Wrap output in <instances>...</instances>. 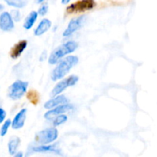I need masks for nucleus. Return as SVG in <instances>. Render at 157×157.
Listing matches in <instances>:
<instances>
[{"label": "nucleus", "mask_w": 157, "mask_h": 157, "mask_svg": "<svg viewBox=\"0 0 157 157\" xmlns=\"http://www.w3.org/2000/svg\"><path fill=\"white\" fill-rule=\"evenodd\" d=\"M78 47V43L75 41H68L61 44L52 51L48 58V63L50 64H55L61 61L64 56L75 52Z\"/></svg>", "instance_id": "nucleus-2"}, {"label": "nucleus", "mask_w": 157, "mask_h": 157, "mask_svg": "<svg viewBox=\"0 0 157 157\" xmlns=\"http://www.w3.org/2000/svg\"><path fill=\"white\" fill-rule=\"evenodd\" d=\"M27 114V109L23 108L17 113L12 122V127L14 130H19L25 125Z\"/></svg>", "instance_id": "nucleus-12"}, {"label": "nucleus", "mask_w": 157, "mask_h": 157, "mask_svg": "<svg viewBox=\"0 0 157 157\" xmlns=\"http://www.w3.org/2000/svg\"><path fill=\"white\" fill-rule=\"evenodd\" d=\"M51 27H52L51 20L48 19V18H43L40 21L36 29L34 30V35L35 36H41V35H44L45 32H47Z\"/></svg>", "instance_id": "nucleus-14"}, {"label": "nucleus", "mask_w": 157, "mask_h": 157, "mask_svg": "<svg viewBox=\"0 0 157 157\" xmlns=\"http://www.w3.org/2000/svg\"><path fill=\"white\" fill-rule=\"evenodd\" d=\"M31 151L32 153H55V154H61V150L58 148L57 144H52V145L42 144V145L32 147L31 148Z\"/></svg>", "instance_id": "nucleus-11"}, {"label": "nucleus", "mask_w": 157, "mask_h": 157, "mask_svg": "<svg viewBox=\"0 0 157 157\" xmlns=\"http://www.w3.org/2000/svg\"><path fill=\"white\" fill-rule=\"evenodd\" d=\"M67 117L65 114H60L58 116L55 117V119L53 121V126L54 127H58V126L61 125V124H64L67 122Z\"/></svg>", "instance_id": "nucleus-19"}, {"label": "nucleus", "mask_w": 157, "mask_h": 157, "mask_svg": "<svg viewBox=\"0 0 157 157\" xmlns=\"http://www.w3.org/2000/svg\"><path fill=\"white\" fill-rule=\"evenodd\" d=\"M58 137V130L55 127L44 129L36 133L35 140L40 145L49 144L56 140Z\"/></svg>", "instance_id": "nucleus-3"}, {"label": "nucleus", "mask_w": 157, "mask_h": 157, "mask_svg": "<svg viewBox=\"0 0 157 157\" xmlns=\"http://www.w3.org/2000/svg\"><path fill=\"white\" fill-rule=\"evenodd\" d=\"M5 2L9 6L17 8V9H21V8L25 7L28 2L27 0H5Z\"/></svg>", "instance_id": "nucleus-17"}, {"label": "nucleus", "mask_w": 157, "mask_h": 157, "mask_svg": "<svg viewBox=\"0 0 157 157\" xmlns=\"http://www.w3.org/2000/svg\"><path fill=\"white\" fill-rule=\"evenodd\" d=\"M15 157H22L23 156L22 152H18V153H15Z\"/></svg>", "instance_id": "nucleus-24"}, {"label": "nucleus", "mask_w": 157, "mask_h": 157, "mask_svg": "<svg viewBox=\"0 0 157 157\" xmlns=\"http://www.w3.org/2000/svg\"><path fill=\"white\" fill-rule=\"evenodd\" d=\"M28 86H29V83L27 81L17 80L9 87L8 96L14 101L21 99L27 91Z\"/></svg>", "instance_id": "nucleus-4"}, {"label": "nucleus", "mask_w": 157, "mask_h": 157, "mask_svg": "<svg viewBox=\"0 0 157 157\" xmlns=\"http://www.w3.org/2000/svg\"><path fill=\"white\" fill-rule=\"evenodd\" d=\"M38 13L36 11H32L28 15V16L26 17L25 20L24 21V24H23V28L26 30H29L30 29H32L33 27V25H35V21L38 19Z\"/></svg>", "instance_id": "nucleus-16"}, {"label": "nucleus", "mask_w": 157, "mask_h": 157, "mask_svg": "<svg viewBox=\"0 0 157 157\" xmlns=\"http://www.w3.org/2000/svg\"><path fill=\"white\" fill-rule=\"evenodd\" d=\"M21 144V140L18 136H12L8 143V150L11 156H15L17 153L18 147Z\"/></svg>", "instance_id": "nucleus-15"}, {"label": "nucleus", "mask_w": 157, "mask_h": 157, "mask_svg": "<svg viewBox=\"0 0 157 157\" xmlns=\"http://www.w3.org/2000/svg\"><path fill=\"white\" fill-rule=\"evenodd\" d=\"M10 14L11 15H12V18H13L14 21L18 22V21H19L20 20H21V15L18 9H13V10H12V12H10Z\"/></svg>", "instance_id": "nucleus-22"}, {"label": "nucleus", "mask_w": 157, "mask_h": 157, "mask_svg": "<svg viewBox=\"0 0 157 157\" xmlns=\"http://www.w3.org/2000/svg\"><path fill=\"white\" fill-rule=\"evenodd\" d=\"M12 125V121L11 120H7L4 122L3 125L2 126L1 129H0V136H6V133H7L8 130H9V128L11 127Z\"/></svg>", "instance_id": "nucleus-20"}, {"label": "nucleus", "mask_w": 157, "mask_h": 157, "mask_svg": "<svg viewBox=\"0 0 157 157\" xmlns=\"http://www.w3.org/2000/svg\"><path fill=\"white\" fill-rule=\"evenodd\" d=\"M48 5L47 3H44V4L41 5L38 10V15H40L41 16L45 15L48 13Z\"/></svg>", "instance_id": "nucleus-21"}, {"label": "nucleus", "mask_w": 157, "mask_h": 157, "mask_svg": "<svg viewBox=\"0 0 157 157\" xmlns=\"http://www.w3.org/2000/svg\"><path fill=\"white\" fill-rule=\"evenodd\" d=\"M28 45V41L26 40H21L12 48L10 51V56L12 59H16L21 56L22 52L25 50Z\"/></svg>", "instance_id": "nucleus-13"}, {"label": "nucleus", "mask_w": 157, "mask_h": 157, "mask_svg": "<svg viewBox=\"0 0 157 157\" xmlns=\"http://www.w3.org/2000/svg\"><path fill=\"white\" fill-rule=\"evenodd\" d=\"M68 102L69 99L67 97H65L64 95L58 94L55 97H52V99L46 101L44 104V107L45 109H47V110H50V109L58 107V106L61 105V104H67Z\"/></svg>", "instance_id": "nucleus-10"}, {"label": "nucleus", "mask_w": 157, "mask_h": 157, "mask_svg": "<svg viewBox=\"0 0 157 157\" xmlns=\"http://www.w3.org/2000/svg\"><path fill=\"white\" fill-rule=\"evenodd\" d=\"M74 109V105L72 104H61V105L58 106L56 107H54V108L50 109L48 111L46 112L44 115V117L46 120H52L55 117L58 116L60 114H62V113H67V112L71 111Z\"/></svg>", "instance_id": "nucleus-8"}, {"label": "nucleus", "mask_w": 157, "mask_h": 157, "mask_svg": "<svg viewBox=\"0 0 157 157\" xmlns=\"http://www.w3.org/2000/svg\"><path fill=\"white\" fill-rule=\"evenodd\" d=\"M84 22H85V16H84V15L71 19L69 22L67 29L63 32V36L66 38V37H69L73 35L75 32L79 30L82 27Z\"/></svg>", "instance_id": "nucleus-7"}, {"label": "nucleus", "mask_w": 157, "mask_h": 157, "mask_svg": "<svg viewBox=\"0 0 157 157\" xmlns=\"http://www.w3.org/2000/svg\"><path fill=\"white\" fill-rule=\"evenodd\" d=\"M96 2L94 0H79L67 6L66 10L69 14L78 13L91 10L94 8Z\"/></svg>", "instance_id": "nucleus-6"}, {"label": "nucleus", "mask_w": 157, "mask_h": 157, "mask_svg": "<svg viewBox=\"0 0 157 157\" xmlns=\"http://www.w3.org/2000/svg\"><path fill=\"white\" fill-rule=\"evenodd\" d=\"M71 0H61V3L64 5H66V4H68L69 2H70Z\"/></svg>", "instance_id": "nucleus-25"}, {"label": "nucleus", "mask_w": 157, "mask_h": 157, "mask_svg": "<svg viewBox=\"0 0 157 157\" xmlns=\"http://www.w3.org/2000/svg\"><path fill=\"white\" fill-rule=\"evenodd\" d=\"M15 27L14 20L8 12H4L0 15V29L4 32H10Z\"/></svg>", "instance_id": "nucleus-9"}, {"label": "nucleus", "mask_w": 157, "mask_h": 157, "mask_svg": "<svg viewBox=\"0 0 157 157\" xmlns=\"http://www.w3.org/2000/svg\"><path fill=\"white\" fill-rule=\"evenodd\" d=\"M27 98L30 101V102L32 103V104H35V105L38 104V101H39V95H38V92H37L36 90H30V91L28 93Z\"/></svg>", "instance_id": "nucleus-18"}, {"label": "nucleus", "mask_w": 157, "mask_h": 157, "mask_svg": "<svg viewBox=\"0 0 157 157\" xmlns=\"http://www.w3.org/2000/svg\"><path fill=\"white\" fill-rule=\"evenodd\" d=\"M78 81H79V77L75 75H71L67 78H64L62 81H59L54 87L52 92H51V97H55L56 95L60 94L68 87L75 86Z\"/></svg>", "instance_id": "nucleus-5"}, {"label": "nucleus", "mask_w": 157, "mask_h": 157, "mask_svg": "<svg viewBox=\"0 0 157 157\" xmlns=\"http://www.w3.org/2000/svg\"><path fill=\"white\" fill-rule=\"evenodd\" d=\"M3 9H4V6H3L2 5V4H0V11L2 10Z\"/></svg>", "instance_id": "nucleus-27"}, {"label": "nucleus", "mask_w": 157, "mask_h": 157, "mask_svg": "<svg viewBox=\"0 0 157 157\" xmlns=\"http://www.w3.org/2000/svg\"><path fill=\"white\" fill-rule=\"evenodd\" d=\"M78 61L79 58L75 55H69L58 61V65L52 71L51 75L52 81H57L64 78L65 75L78 64Z\"/></svg>", "instance_id": "nucleus-1"}, {"label": "nucleus", "mask_w": 157, "mask_h": 157, "mask_svg": "<svg viewBox=\"0 0 157 157\" xmlns=\"http://www.w3.org/2000/svg\"><path fill=\"white\" fill-rule=\"evenodd\" d=\"M37 4H41V3H43L44 2V0H35Z\"/></svg>", "instance_id": "nucleus-26"}, {"label": "nucleus", "mask_w": 157, "mask_h": 157, "mask_svg": "<svg viewBox=\"0 0 157 157\" xmlns=\"http://www.w3.org/2000/svg\"><path fill=\"white\" fill-rule=\"evenodd\" d=\"M6 112L4 109H2V107H0V124L3 122L6 119Z\"/></svg>", "instance_id": "nucleus-23"}]
</instances>
